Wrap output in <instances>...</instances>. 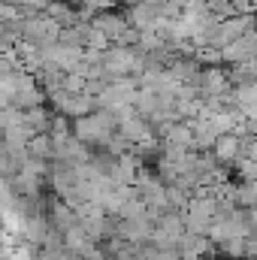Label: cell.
Masks as SVG:
<instances>
[{
	"instance_id": "cell-1",
	"label": "cell",
	"mask_w": 257,
	"mask_h": 260,
	"mask_svg": "<svg viewBox=\"0 0 257 260\" xmlns=\"http://www.w3.org/2000/svg\"><path fill=\"white\" fill-rule=\"evenodd\" d=\"M118 130V121H115V115L109 112V109H94V112H88V115H82V118H73V136L76 139H82L85 145H106L109 139H112V133Z\"/></svg>"
},
{
	"instance_id": "cell-2",
	"label": "cell",
	"mask_w": 257,
	"mask_h": 260,
	"mask_svg": "<svg viewBox=\"0 0 257 260\" xmlns=\"http://www.w3.org/2000/svg\"><path fill=\"white\" fill-rule=\"evenodd\" d=\"M182 236H185V218H182V212H164V215L154 221L151 242H154L157 248H176Z\"/></svg>"
},
{
	"instance_id": "cell-3",
	"label": "cell",
	"mask_w": 257,
	"mask_h": 260,
	"mask_svg": "<svg viewBox=\"0 0 257 260\" xmlns=\"http://www.w3.org/2000/svg\"><path fill=\"white\" fill-rule=\"evenodd\" d=\"M212 154L218 157V164H233L242 154V139L236 133H221L212 145Z\"/></svg>"
}]
</instances>
